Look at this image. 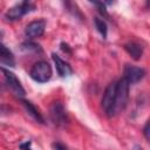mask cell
I'll return each instance as SVG.
<instances>
[{
  "label": "cell",
  "instance_id": "cell-19",
  "mask_svg": "<svg viewBox=\"0 0 150 150\" xmlns=\"http://www.w3.org/2000/svg\"><path fill=\"white\" fill-rule=\"evenodd\" d=\"M60 46H61V49H62V50H63L64 53H68V54H70V53H71V50H70V48H69V46H68L67 43L62 42V43H61Z\"/></svg>",
  "mask_w": 150,
  "mask_h": 150
},
{
  "label": "cell",
  "instance_id": "cell-15",
  "mask_svg": "<svg viewBox=\"0 0 150 150\" xmlns=\"http://www.w3.org/2000/svg\"><path fill=\"white\" fill-rule=\"evenodd\" d=\"M96 6H97V8H98V12L102 14V15H104V16H109L108 15V13H107V11H105V7H104V4L103 2H94Z\"/></svg>",
  "mask_w": 150,
  "mask_h": 150
},
{
  "label": "cell",
  "instance_id": "cell-7",
  "mask_svg": "<svg viewBox=\"0 0 150 150\" xmlns=\"http://www.w3.org/2000/svg\"><path fill=\"white\" fill-rule=\"evenodd\" d=\"M144 75H145V70L141 67L130 66V64H125L124 67V79L128 81L129 84L137 83L144 77Z\"/></svg>",
  "mask_w": 150,
  "mask_h": 150
},
{
  "label": "cell",
  "instance_id": "cell-1",
  "mask_svg": "<svg viewBox=\"0 0 150 150\" xmlns=\"http://www.w3.org/2000/svg\"><path fill=\"white\" fill-rule=\"evenodd\" d=\"M129 83L123 77L118 82H116V94H115V103L112 109V116L118 114L121 110H123L127 105L128 97H129Z\"/></svg>",
  "mask_w": 150,
  "mask_h": 150
},
{
  "label": "cell",
  "instance_id": "cell-10",
  "mask_svg": "<svg viewBox=\"0 0 150 150\" xmlns=\"http://www.w3.org/2000/svg\"><path fill=\"white\" fill-rule=\"evenodd\" d=\"M0 63L9 66V67H13L15 64L13 53L5 45H2L1 42H0Z\"/></svg>",
  "mask_w": 150,
  "mask_h": 150
},
{
  "label": "cell",
  "instance_id": "cell-18",
  "mask_svg": "<svg viewBox=\"0 0 150 150\" xmlns=\"http://www.w3.org/2000/svg\"><path fill=\"white\" fill-rule=\"evenodd\" d=\"M30 141H27V142H25V143H21L20 144V149L21 150H32L30 149Z\"/></svg>",
  "mask_w": 150,
  "mask_h": 150
},
{
  "label": "cell",
  "instance_id": "cell-12",
  "mask_svg": "<svg viewBox=\"0 0 150 150\" xmlns=\"http://www.w3.org/2000/svg\"><path fill=\"white\" fill-rule=\"evenodd\" d=\"M22 102V104H23V107H25V109H26V111L38 122V123H41V124H43L45 123V120H43V117H42V115L40 114V111L35 108V105H33L29 101H26V100H22L21 101Z\"/></svg>",
  "mask_w": 150,
  "mask_h": 150
},
{
  "label": "cell",
  "instance_id": "cell-14",
  "mask_svg": "<svg viewBox=\"0 0 150 150\" xmlns=\"http://www.w3.org/2000/svg\"><path fill=\"white\" fill-rule=\"evenodd\" d=\"M21 48L23 50H27V52H41V48L39 45L34 43V42H30V41H27V42H23L21 45Z\"/></svg>",
  "mask_w": 150,
  "mask_h": 150
},
{
  "label": "cell",
  "instance_id": "cell-4",
  "mask_svg": "<svg viewBox=\"0 0 150 150\" xmlns=\"http://www.w3.org/2000/svg\"><path fill=\"white\" fill-rule=\"evenodd\" d=\"M35 6L28 1H22L20 4H16L15 6L11 7L7 12H6V18L11 21H15L21 19L25 14H27L30 11H34Z\"/></svg>",
  "mask_w": 150,
  "mask_h": 150
},
{
  "label": "cell",
  "instance_id": "cell-9",
  "mask_svg": "<svg viewBox=\"0 0 150 150\" xmlns=\"http://www.w3.org/2000/svg\"><path fill=\"white\" fill-rule=\"evenodd\" d=\"M52 57H53V61H54V63H55L57 74H59L61 77H67V76H70V75L73 74V69H71V67L69 66V63H67L66 61H63L57 54L53 53V54H52Z\"/></svg>",
  "mask_w": 150,
  "mask_h": 150
},
{
  "label": "cell",
  "instance_id": "cell-13",
  "mask_svg": "<svg viewBox=\"0 0 150 150\" xmlns=\"http://www.w3.org/2000/svg\"><path fill=\"white\" fill-rule=\"evenodd\" d=\"M94 23L97 28V30L101 33V35L103 36V39L107 38V32H108V28H107V23L104 20L100 19V18H95L94 19Z\"/></svg>",
  "mask_w": 150,
  "mask_h": 150
},
{
  "label": "cell",
  "instance_id": "cell-3",
  "mask_svg": "<svg viewBox=\"0 0 150 150\" xmlns=\"http://www.w3.org/2000/svg\"><path fill=\"white\" fill-rule=\"evenodd\" d=\"M49 115H50V120L53 121V123L56 127H66L68 124V116L67 112L64 110L63 104L60 101H55L52 103L50 105V110H49Z\"/></svg>",
  "mask_w": 150,
  "mask_h": 150
},
{
  "label": "cell",
  "instance_id": "cell-6",
  "mask_svg": "<svg viewBox=\"0 0 150 150\" xmlns=\"http://www.w3.org/2000/svg\"><path fill=\"white\" fill-rule=\"evenodd\" d=\"M0 70L2 71V74H4V76H5V80H6V83H7V86L18 95V96H20V97H23L25 96V94H26V91H25V89L22 88V86H21V83H20V81L16 79V76H15V74L14 73H12L11 70H8V69H6V68H4V67H0Z\"/></svg>",
  "mask_w": 150,
  "mask_h": 150
},
{
  "label": "cell",
  "instance_id": "cell-5",
  "mask_svg": "<svg viewBox=\"0 0 150 150\" xmlns=\"http://www.w3.org/2000/svg\"><path fill=\"white\" fill-rule=\"evenodd\" d=\"M115 94H116V82L110 83L102 97L101 104L102 108L108 117H112V109H114V103H115Z\"/></svg>",
  "mask_w": 150,
  "mask_h": 150
},
{
  "label": "cell",
  "instance_id": "cell-2",
  "mask_svg": "<svg viewBox=\"0 0 150 150\" xmlns=\"http://www.w3.org/2000/svg\"><path fill=\"white\" fill-rule=\"evenodd\" d=\"M29 74L34 81L45 83L52 77V67L47 61H39L32 67Z\"/></svg>",
  "mask_w": 150,
  "mask_h": 150
},
{
  "label": "cell",
  "instance_id": "cell-8",
  "mask_svg": "<svg viewBox=\"0 0 150 150\" xmlns=\"http://www.w3.org/2000/svg\"><path fill=\"white\" fill-rule=\"evenodd\" d=\"M45 28H46V22L45 20H36V21H32L30 23L27 25L26 29H25V33L28 38H40L43 32H45Z\"/></svg>",
  "mask_w": 150,
  "mask_h": 150
},
{
  "label": "cell",
  "instance_id": "cell-20",
  "mask_svg": "<svg viewBox=\"0 0 150 150\" xmlns=\"http://www.w3.org/2000/svg\"><path fill=\"white\" fill-rule=\"evenodd\" d=\"M134 150H143V148L141 145H135L134 146Z\"/></svg>",
  "mask_w": 150,
  "mask_h": 150
},
{
  "label": "cell",
  "instance_id": "cell-16",
  "mask_svg": "<svg viewBox=\"0 0 150 150\" xmlns=\"http://www.w3.org/2000/svg\"><path fill=\"white\" fill-rule=\"evenodd\" d=\"M52 146H53L54 150H68L66 145H63L62 143H59V142H54L52 144Z\"/></svg>",
  "mask_w": 150,
  "mask_h": 150
},
{
  "label": "cell",
  "instance_id": "cell-17",
  "mask_svg": "<svg viewBox=\"0 0 150 150\" xmlns=\"http://www.w3.org/2000/svg\"><path fill=\"white\" fill-rule=\"evenodd\" d=\"M143 134H144V137L146 141L150 139V136H149V121H146L145 125H144V129H143Z\"/></svg>",
  "mask_w": 150,
  "mask_h": 150
},
{
  "label": "cell",
  "instance_id": "cell-11",
  "mask_svg": "<svg viewBox=\"0 0 150 150\" xmlns=\"http://www.w3.org/2000/svg\"><path fill=\"white\" fill-rule=\"evenodd\" d=\"M124 49L128 52V54L134 59V60H139L143 54V48L141 45L136 42H128L124 45Z\"/></svg>",
  "mask_w": 150,
  "mask_h": 150
}]
</instances>
